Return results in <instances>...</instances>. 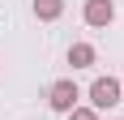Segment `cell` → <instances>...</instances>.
I'll return each instance as SVG.
<instances>
[{
	"label": "cell",
	"instance_id": "obj_3",
	"mask_svg": "<svg viewBox=\"0 0 124 120\" xmlns=\"http://www.w3.org/2000/svg\"><path fill=\"white\" fill-rule=\"evenodd\" d=\"M111 17H116V4H111V0H86V26L103 30V26H111Z\"/></svg>",
	"mask_w": 124,
	"mask_h": 120
},
{
	"label": "cell",
	"instance_id": "obj_4",
	"mask_svg": "<svg viewBox=\"0 0 124 120\" xmlns=\"http://www.w3.org/2000/svg\"><path fill=\"white\" fill-rule=\"evenodd\" d=\"M69 64H73V69H90V64H94V47H90V43H73V47H69Z\"/></svg>",
	"mask_w": 124,
	"mask_h": 120
},
{
	"label": "cell",
	"instance_id": "obj_2",
	"mask_svg": "<svg viewBox=\"0 0 124 120\" xmlns=\"http://www.w3.org/2000/svg\"><path fill=\"white\" fill-rule=\"evenodd\" d=\"M47 103H51V111H64V116H69V111L77 107V82H69V77L56 82L47 90Z\"/></svg>",
	"mask_w": 124,
	"mask_h": 120
},
{
	"label": "cell",
	"instance_id": "obj_5",
	"mask_svg": "<svg viewBox=\"0 0 124 120\" xmlns=\"http://www.w3.org/2000/svg\"><path fill=\"white\" fill-rule=\"evenodd\" d=\"M64 13V0H34V17L39 22H56Z\"/></svg>",
	"mask_w": 124,
	"mask_h": 120
},
{
	"label": "cell",
	"instance_id": "obj_1",
	"mask_svg": "<svg viewBox=\"0 0 124 120\" xmlns=\"http://www.w3.org/2000/svg\"><path fill=\"white\" fill-rule=\"evenodd\" d=\"M120 82L116 77H94V86H90V103H94V111H107V107H116L120 103Z\"/></svg>",
	"mask_w": 124,
	"mask_h": 120
},
{
	"label": "cell",
	"instance_id": "obj_6",
	"mask_svg": "<svg viewBox=\"0 0 124 120\" xmlns=\"http://www.w3.org/2000/svg\"><path fill=\"white\" fill-rule=\"evenodd\" d=\"M69 120H99V111H94V107H73Z\"/></svg>",
	"mask_w": 124,
	"mask_h": 120
},
{
	"label": "cell",
	"instance_id": "obj_7",
	"mask_svg": "<svg viewBox=\"0 0 124 120\" xmlns=\"http://www.w3.org/2000/svg\"><path fill=\"white\" fill-rule=\"evenodd\" d=\"M120 90H124V82H120Z\"/></svg>",
	"mask_w": 124,
	"mask_h": 120
}]
</instances>
